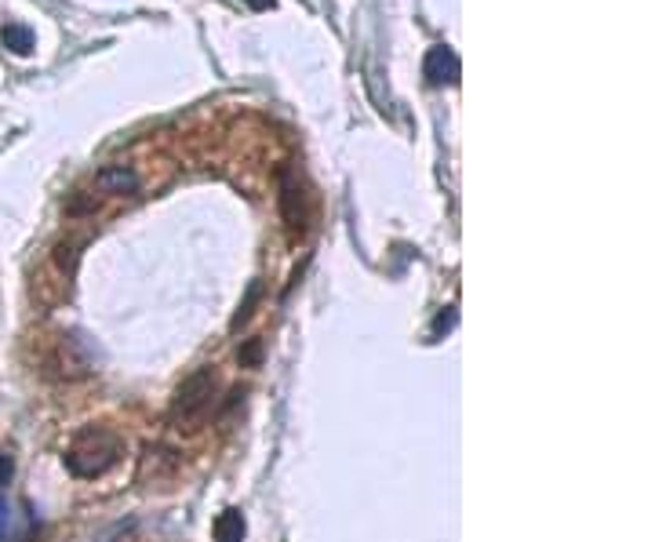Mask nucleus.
<instances>
[{"instance_id": "obj_7", "label": "nucleus", "mask_w": 655, "mask_h": 542, "mask_svg": "<svg viewBox=\"0 0 655 542\" xmlns=\"http://www.w3.org/2000/svg\"><path fill=\"white\" fill-rule=\"evenodd\" d=\"M11 473H15V462H11V456H8V451H0V491L8 488Z\"/></svg>"}, {"instance_id": "obj_6", "label": "nucleus", "mask_w": 655, "mask_h": 542, "mask_svg": "<svg viewBox=\"0 0 655 542\" xmlns=\"http://www.w3.org/2000/svg\"><path fill=\"white\" fill-rule=\"evenodd\" d=\"M0 37H4V44L15 55H30L33 52V33L27 27H15V22H11V27H4V33H0Z\"/></svg>"}, {"instance_id": "obj_4", "label": "nucleus", "mask_w": 655, "mask_h": 542, "mask_svg": "<svg viewBox=\"0 0 655 542\" xmlns=\"http://www.w3.org/2000/svg\"><path fill=\"white\" fill-rule=\"evenodd\" d=\"M98 186L110 194H135L138 190V175L132 168H124V164H113V168L98 171Z\"/></svg>"}, {"instance_id": "obj_5", "label": "nucleus", "mask_w": 655, "mask_h": 542, "mask_svg": "<svg viewBox=\"0 0 655 542\" xmlns=\"http://www.w3.org/2000/svg\"><path fill=\"white\" fill-rule=\"evenodd\" d=\"M245 539V517L237 510H226L219 513L216 521V542H241Z\"/></svg>"}, {"instance_id": "obj_9", "label": "nucleus", "mask_w": 655, "mask_h": 542, "mask_svg": "<svg viewBox=\"0 0 655 542\" xmlns=\"http://www.w3.org/2000/svg\"><path fill=\"white\" fill-rule=\"evenodd\" d=\"M248 4L256 8V11H262V8H273V0H248Z\"/></svg>"}, {"instance_id": "obj_1", "label": "nucleus", "mask_w": 655, "mask_h": 542, "mask_svg": "<svg viewBox=\"0 0 655 542\" xmlns=\"http://www.w3.org/2000/svg\"><path fill=\"white\" fill-rule=\"evenodd\" d=\"M121 456H124V440L117 430H110V426H84L66 448V470L73 477H87L92 481V477H103L106 470H113Z\"/></svg>"}, {"instance_id": "obj_10", "label": "nucleus", "mask_w": 655, "mask_h": 542, "mask_svg": "<svg viewBox=\"0 0 655 542\" xmlns=\"http://www.w3.org/2000/svg\"><path fill=\"white\" fill-rule=\"evenodd\" d=\"M113 542H128V539H113Z\"/></svg>"}, {"instance_id": "obj_3", "label": "nucleus", "mask_w": 655, "mask_h": 542, "mask_svg": "<svg viewBox=\"0 0 655 542\" xmlns=\"http://www.w3.org/2000/svg\"><path fill=\"white\" fill-rule=\"evenodd\" d=\"M459 73H462V66H459V55L451 52L448 44H437V48H430L426 52V59H423V77L430 81V84H456L459 81Z\"/></svg>"}, {"instance_id": "obj_8", "label": "nucleus", "mask_w": 655, "mask_h": 542, "mask_svg": "<svg viewBox=\"0 0 655 542\" xmlns=\"http://www.w3.org/2000/svg\"><path fill=\"white\" fill-rule=\"evenodd\" d=\"M8 524H11V507H8V499L0 496V539H8Z\"/></svg>"}, {"instance_id": "obj_2", "label": "nucleus", "mask_w": 655, "mask_h": 542, "mask_svg": "<svg viewBox=\"0 0 655 542\" xmlns=\"http://www.w3.org/2000/svg\"><path fill=\"white\" fill-rule=\"evenodd\" d=\"M219 394V375L216 368H197L194 375H186L183 386L175 389L171 397V426L175 430H197L200 423L208 419L211 405H216Z\"/></svg>"}]
</instances>
